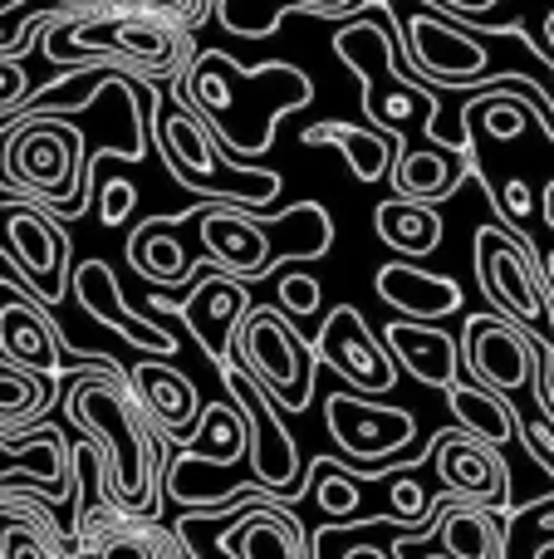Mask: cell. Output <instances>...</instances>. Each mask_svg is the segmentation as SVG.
Wrapping results in <instances>:
<instances>
[{
    "label": "cell",
    "instance_id": "18",
    "mask_svg": "<svg viewBox=\"0 0 554 559\" xmlns=\"http://www.w3.org/2000/svg\"><path fill=\"white\" fill-rule=\"evenodd\" d=\"M5 348L15 358H25V364H39V368L55 364V344H49L45 324L29 319L25 309H5Z\"/></svg>",
    "mask_w": 554,
    "mask_h": 559
},
{
    "label": "cell",
    "instance_id": "24",
    "mask_svg": "<svg viewBox=\"0 0 554 559\" xmlns=\"http://www.w3.org/2000/svg\"><path fill=\"white\" fill-rule=\"evenodd\" d=\"M285 305H290L294 314H310V309L320 305V285H314V280H304V275L285 280Z\"/></svg>",
    "mask_w": 554,
    "mask_h": 559
},
{
    "label": "cell",
    "instance_id": "6",
    "mask_svg": "<svg viewBox=\"0 0 554 559\" xmlns=\"http://www.w3.org/2000/svg\"><path fill=\"white\" fill-rule=\"evenodd\" d=\"M378 289L393 305L412 309V314H447L461 299V289L451 285V280H432L422 271H408V265H388V271L378 275Z\"/></svg>",
    "mask_w": 554,
    "mask_h": 559
},
{
    "label": "cell",
    "instance_id": "2",
    "mask_svg": "<svg viewBox=\"0 0 554 559\" xmlns=\"http://www.w3.org/2000/svg\"><path fill=\"white\" fill-rule=\"evenodd\" d=\"M320 354L329 358L344 378H353V383H363V388H388V378H393L383 354L369 344V329H363V319L353 314V309H339V314L324 324Z\"/></svg>",
    "mask_w": 554,
    "mask_h": 559
},
{
    "label": "cell",
    "instance_id": "19",
    "mask_svg": "<svg viewBox=\"0 0 554 559\" xmlns=\"http://www.w3.org/2000/svg\"><path fill=\"white\" fill-rule=\"evenodd\" d=\"M451 407H457L461 423H467L471 432H481L486 442H506V437H510V417H506V407L491 403V397L471 393V388H457V393H451Z\"/></svg>",
    "mask_w": 554,
    "mask_h": 559
},
{
    "label": "cell",
    "instance_id": "27",
    "mask_svg": "<svg viewBox=\"0 0 554 559\" xmlns=\"http://www.w3.org/2000/svg\"><path fill=\"white\" fill-rule=\"evenodd\" d=\"M550 265H554V261H550Z\"/></svg>",
    "mask_w": 554,
    "mask_h": 559
},
{
    "label": "cell",
    "instance_id": "14",
    "mask_svg": "<svg viewBox=\"0 0 554 559\" xmlns=\"http://www.w3.org/2000/svg\"><path fill=\"white\" fill-rule=\"evenodd\" d=\"M137 388H143V397L153 403V413L162 417V423L182 427L186 417H192L196 397H192V383L177 373H167V368H137Z\"/></svg>",
    "mask_w": 554,
    "mask_h": 559
},
{
    "label": "cell",
    "instance_id": "25",
    "mask_svg": "<svg viewBox=\"0 0 554 559\" xmlns=\"http://www.w3.org/2000/svg\"><path fill=\"white\" fill-rule=\"evenodd\" d=\"M320 496H324V506H329V511H334V515H339V511H353V501H359V496H353V486H344V481H339V476H334V481H329V486H324V491H320Z\"/></svg>",
    "mask_w": 554,
    "mask_h": 559
},
{
    "label": "cell",
    "instance_id": "1",
    "mask_svg": "<svg viewBox=\"0 0 554 559\" xmlns=\"http://www.w3.org/2000/svg\"><path fill=\"white\" fill-rule=\"evenodd\" d=\"M74 417L94 427V437L108 452V491L123 506H143L147 486H153V452L143 442V427H137L133 407L123 403L113 383L94 378L74 393Z\"/></svg>",
    "mask_w": 554,
    "mask_h": 559
},
{
    "label": "cell",
    "instance_id": "12",
    "mask_svg": "<svg viewBox=\"0 0 554 559\" xmlns=\"http://www.w3.org/2000/svg\"><path fill=\"white\" fill-rule=\"evenodd\" d=\"M442 476H447L457 491L486 496V501L491 496H501V466L471 442H447L442 447Z\"/></svg>",
    "mask_w": 554,
    "mask_h": 559
},
{
    "label": "cell",
    "instance_id": "15",
    "mask_svg": "<svg viewBox=\"0 0 554 559\" xmlns=\"http://www.w3.org/2000/svg\"><path fill=\"white\" fill-rule=\"evenodd\" d=\"M206 246H212L216 261L236 265V271H245V261H251V271H261V236H255L245 222L212 216V222H206Z\"/></svg>",
    "mask_w": 554,
    "mask_h": 559
},
{
    "label": "cell",
    "instance_id": "3",
    "mask_svg": "<svg viewBox=\"0 0 554 559\" xmlns=\"http://www.w3.org/2000/svg\"><path fill=\"white\" fill-rule=\"evenodd\" d=\"M329 423H334V437H339L349 452H363V456H378L412 437L408 413H373V407H359V403H349V397H334L329 403Z\"/></svg>",
    "mask_w": 554,
    "mask_h": 559
},
{
    "label": "cell",
    "instance_id": "22",
    "mask_svg": "<svg viewBox=\"0 0 554 559\" xmlns=\"http://www.w3.org/2000/svg\"><path fill=\"white\" fill-rule=\"evenodd\" d=\"M29 472V476H39V481H59V447L49 442H39V447H29V452H5V447H0V476L5 472Z\"/></svg>",
    "mask_w": 554,
    "mask_h": 559
},
{
    "label": "cell",
    "instance_id": "26",
    "mask_svg": "<svg viewBox=\"0 0 554 559\" xmlns=\"http://www.w3.org/2000/svg\"><path fill=\"white\" fill-rule=\"evenodd\" d=\"M398 501H402V511H418V506H422L418 486H398Z\"/></svg>",
    "mask_w": 554,
    "mask_h": 559
},
{
    "label": "cell",
    "instance_id": "9",
    "mask_svg": "<svg viewBox=\"0 0 554 559\" xmlns=\"http://www.w3.org/2000/svg\"><path fill=\"white\" fill-rule=\"evenodd\" d=\"M388 344L398 348L402 358H408L412 373H418L422 383L447 388L451 373H457V358H451V338H442V334H427V329H412V324H393V329H388Z\"/></svg>",
    "mask_w": 554,
    "mask_h": 559
},
{
    "label": "cell",
    "instance_id": "17",
    "mask_svg": "<svg viewBox=\"0 0 554 559\" xmlns=\"http://www.w3.org/2000/svg\"><path fill=\"white\" fill-rule=\"evenodd\" d=\"M378 231L388 236V241L408 246V251H427V246H437L442 226H437V216L412 212V206H383V212H378Z\"/></svg>",
    "mask_w": 554,
    "mask_h": 559
},
{
    "label": "cell",
    "instance_id": "20",
    "mask_svg": "<svg viewBox=\"0 0 554 559\" xmlns=\"http://www.w3.org/2000/svg\"><path fill=\"white\" fill-rule=\"evenodd\" d=\"M98 559H167V540L143 525H118L98 540Z\"/></svg>",
    "mask_w": 554,
    "mask_h": 559
},
{
    "label": "cell",
    "instance_id": "4",
    "mask_svg": "<svg viewBox=\"0 0 554 559\" xmlns=\"http://www.w3.org/2000/svg\"><path fill=\"white\" fill-rule=\"evenodd\" d=\"M79 299H84L88 309H94L104 324H113L118 334H128L133 344H147V348H157V354H172V334H162V329H147V324H137V319H128L123 314V305H118V285H113V275H108V265L104 261H88L84 271H79Z\"/></svg>",
    "mask_w": 554,
    "mask_h": 559
},
{
    "label": "cell",
    "instance_id": "11",
    "mask_svg": "<svg viewBox=\"0 0 554 559\" xmlns=\"http://www.w3.org/2000/svg\"><path fill=\"white\" fill-rule=\"evenodd\" d=\"M226 550L236 559H300V550H294V531L280 521V515H265V511L251 515L241 531H231Z\"/></svg>",
    "mask_w": 554,
    "mask_h": 559
},
{
    "label": "cell",
    "instance_id": "23",
    "mask_svg": "<svg viewBox=\"0 0 554 559\" xmlns=\"http://www.w3.org/2000/svg\"><path fill=\"white\" fill-rule=\"evenodd\" d=\"M10 231H15V246H20V251H25L29 261H35V271H49V265H45V261H49V246H45V236H39V226L20 216V222L10 226Z\"/></svg>",
    "mask_w": 554,
    "mask_h": 559
},
{
    "label": "cell",
    "instance_id": "8",
    "mask_svg": "<svg viewBox=\"0 0 554 559\" xmlns=\"http://www.w3.org/2000/svg\"><path fill=\"white\" fill-rule=\"evenodd\" d=\"M241 309H245V295L236 285H226V280H212V285H202L186 299V319H192V329L206 334V348L216 358L226 354V329L241 319Z\"/></svg>",
    "mask_w": 554,
    "mask_h": 559
},
{
    "label": "cell",
    "instance_id": "21",
    "mask_svg": "<svg viewBox=\"0 0 554 559\" xmlns=\"http://www.w3.org/2000/svg\"><path fill=\"white\" fill-rule=\"evenodd\" d=\"M0 559H59L55 545L25 521H5L0 525Z\"/></svg>",
    "mask_w": 554,
    "mask_h": 559
},
{
    "label": "cell",
    "instance_id": "10",
    "mask_svg": "<svg viewBox=\"0 0 554 559\" xmlns=\"http://www.w3.org/2000/svg\"><path fill=\"white\" fill-rule=\"evenodd\" d=\"M467 338H477V368L501 388H516L526 378V344L501 324H471Z\"/></svg>",
    "mask_w": 554,
    "mask_h": 559
},
{
    "label": "cell",
    "instance_id": "5",
    "mask_svg": "<svg viewBox=\"0 0 554 559\" xmlns=\"http://www.w3.org/2000/svg\"><path fill=\"white\" fill-rule=\"evenodd\" d=\"M481 265H486V280L520 319H540V295H535V280H530L520 251H510L496 231H481Z\"/></svg>",
    "mask_w": 554,
    "mask_h": 559
},
{
    "label": "cell",
    "instance_id": "13",
    "mask_svg": "<svg viewBox=\"0 0 554 559\" xmlns=\"http://www.w3.org/2000/svg\"><path fill=\"white\" fill-rule=\"evenodd\" d=\"M245 344H251V358L255 368H261L265 378H275V388L290 383L294 378V338L285 334L280 324H275L270 314H261L251 324V334H245Z\"/></svg>",
    "mask_w": 554,
    "mask_h": 559
},
{
    "label": "cell",
    "instance_id": "16",
    "mask_svg": "<svg viewBox=\"0 0 554 559\" xmlns=\"http://www.w3.org/2000/svg\"><path fill=\"white\" fill-rule=\"evenodd\" d=\"M442 545H447L451 559H496L491 525L477 511H451L447 525H442Z\"/></svg>",
    "mask_w": 554,
    "mask_h": 559
},
{
    "label": "cell",
    "instance_id": "7",
    "mask_svg": "<svg viewBox=\"0 0 554 559\" xmlns=\"http://www.w3.org/2000/svg\"><path fill=\"white\" fill-rule=\"evenodd\" d=\"M412 45H418V59L427 69H437V74H477V69H486V55H481V45H471V39H461L457 29L437 25V20H418L412 25Z\"/></svg>",
    "mask_w": 554,
    "mask_h": 559
}]
</instances>
